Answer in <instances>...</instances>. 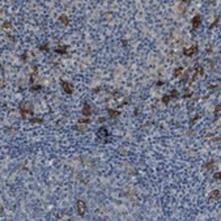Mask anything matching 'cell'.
<instances>
[{"mask_svg": "<svg viewBox=\"0 0 221 221\" xmlns=\"http://www.w3.org/2000/svg\"><path fill=\"white\" fill-rule=\"evenodd\" d=\"M188 4H190V2H186V3H183V2H182V3H181V7H179L181 13H184V12H186V9H187V8H186V5H188Z\"/></svg>", "mask_w": 221, "mask_h": 221, "instance_id": "obj_16", "label": "cell"}, {"mask_svg": "<svg viewBox=\"0 0 221 221\" xmlns=\"http://www.w3.org/2000/svg\"><path fill=\"white\" fill-rule=\"evenodd\" d=\"M59 21H60L64 26H68V25H69V19H68L65 15H60V16H59Z\"/></svg>", "mask_w": 221, "mask_h": 221, "instance_id": "obj_10", "label": "cell"}, {"mask_svg": "<svg viewBox=\"0 0 221 221\" xmlns=\"http://www.w3.org/2000/svg\"><path fill=\"white\" fill-rule=\"evenodd\" d=\"M97 122L102 123V122H105V118H98V119H97Z\"/></svg>", "mask_w": 221, "mask_h": 221, "instance_id": "obj_27", "label": "cell"}, {"mask_svg": "<svg viewBox=\"0 0 221 221\" xmlns=\"http://www.w3.org/2000/svg\"><path fill=\"white\" fill-rule=\"evenodd\" d=\"M60 84H62V89L64 90V93L67 94H72L73 93V85L67 81V80H60Z\"/></svg>", "mask_w": 221, "mask_h": 221, "instance_id": "obj_4", "label": "cell"}, {"mask_svg": "<svg viewBox=\"0 0 221 221\" xmlns=\"http://www.w3.org/2000/svg\"><path fill=\"white\" fill-rule=\"evenodd\" d=\"M88 123H90L89 119H79V124H88Z\"/></svg>", "mask_w": 221, "mask_h": 221, "instance_id": "obj_24", "label": "cell"}, {"mask_svg": "<svg viewBox=\"0 0 221 221\" xmlns=\"http://www.w3.org/2000/svg\"><path fill=\"white\" fill-rule=\"evenodd\" d=\"M198 76H204V68L203 67H200V65H198L196 67V69H195V73H194V76L191 77V80H190V85H192L194 84V81L196 80V77Z\"/></svg>", "mask_w": 221, "mask_h": 221, "instance_id": "obj_7", "label": "cell"}, {"mask_svg": "<svg viewBox=\"0 0 221 221\" xmlns=\"http://www.w3.org/2000/svg\"><path fill=\"white\" fill-rule=\"evenodd\" d=\"M76 209H77L79 216L82 217V216L85 214V212H86V204H85V201L81 200V199H79V200L76 201Z\"/></svg>", "mask_w": 221, "mask_h": 221, "instance_id": "obj_3", "label": "cell"}, {"mask_svg": "<svg viewBox=\"0 0 221 221\" xmlns=\"http://www.w3.org/2000/svg\"><path fill=\"white\" fill-rule=\"evenodd\" d=\"M191 24H192V30L199 29V28H200V25H201V16H200V15L194 16V17H192V20H191Z\"/></svg>", "mask_w": 221, "mask_h": 221, "instance_id": "obj_6", "label": "cell"}, {"mask_svg": "<svg viewBox=\"0 0 221 221\" xmlns=\"http://www.w3.org/2000/svg\"><path fill=\"white\" fill-rule=\"evenodd\" d=\"M220 177H221V175H220V173H218V171H217V173H214V174H213V178H214V179H217V181H218V179H220Z\"/></svg>", "mask_w": 221, "mask_h": 221, "instance_id": "obj_26", "label": "cell"}, {"mask_svg": "<svg viewBox=\"0 0 221 221\" xmlns=\"http://www.w3.org/2000/svg\"><path fill=\"white\" fill-rule=\"evenodd\" d=\"M75 130H77V131H80V132H86V131H88V127H86V126H81V124H79V126H76V127H75Z\"/></svg>", "mask_w": 221, "mask_h": 221, "instance_id": "obj_18", "label": "cell"}, {"mask_svg": "<svg viewBox=\"0 0 221 221\" xmlns=\"http://www.w3.org/2000/svg\"><path fill=\"white\" fill-rule=\"evenodd\" d=\"M11 28H12V22H11V21H5V22L3 24V29H4V30H9Z\"/></svg>", "mask_w": 221, "mask_h": 221, "instance_id": "obj_19", "label": "cell"}, {"mask_svg": "<svg viewBox=\"0 0 221 221\" xmlns=\"http://www.w3.org/2000/svg\"><path fill=\"white\" fill-rule=\"evenodd\" d=\"M41 89H42L41 85H32V86H30V90H32V92H37V90H41Z\"/></svg>", "mask_w": 221, "mask_h": 221, "instance_id": "obj_23", "label": "cell"}, {"mask_svg": "<svg viewBox=\"0 0 221 221\" xmlns=\"http://www.w3.org/2000/svg\"><path fill=\"white\" fill-rule=\"evenodd\" d=\"M196 51H198V43H194L191 47H188V49H184V50H183V55H184V56L191 58V56H192Z\"/></svg>", "mask_w": 221, "mask_h": 221, "instance_id": "obj_5", "label": "cell"}, {"mask_svg": "<svg viewBox=\"0 0 221 221\" xmlns=\"http://www.w3.org/2000/svg\"><path fill=\"white\" fill-rule=\"evenodd\" d=\"M216 162H217L216 160H211V161H209V162H207V164H205L203 168H204L205 170H211V169H212V168L216 165Z\"/></svg>", "mask_w": 221, "mask_h": 221, "instance_id": "obj_13", "label": "cell"}, {"mask_svg": "<svg viewBox=\"0 0 221 221\" xmlns=\"http://www.w3.org/2000/svg\"><path fill=\"white\" fill-rule=\"evenodd\" d=\"M19 110H20V114L22 118H26V115H33L34 114V107L32 102L28 101H21L19 105Z\"/></svg>", "mask_w": 221, "mask_h": 221, "instance_id": "obj_1", "label": "cell"}, {"mask_svg": "<svg viewBox=\"0 0 221 221\" xmlns=\"http://www.w3.org/2000/svg\"><path fill=\"white\" fill-rule=\"evenodd\" d=\"M81 113H82V115L84 117H86V118H89L90 115H92V106L88 103V102H84V106H82V110H81Z\"/></svg>", "mask_w": 221, "mask_h": 221, "instance_id": "obj_8", "label": "cell"}, {"mask_svg": "<svg viewBox=\"0 0 221 221\" xmlns=\"http://www.w3.org/2000/svg\"><path fill=\"white\" fill-rule=\"evenodd\" d=\"M29 122H30L32 124H35V123H42V122H43V119H42V118H32Z\"/></svg>", "mask_w": 221, "mask_h": 221, "instance_id": "obj_21", "label": "cell"}, {"mask_svg": "<svg viewBox=\"0 0 221 221\" xmlns=\"http://www.w3.org/2000/svg\"><path fill=\"white\" fill-rule=\"evenodd\" d=\"M181 73H183V68H182V67L175 68V71H174V77H175V79H178Z\"/></svg>", "mask_w": 221, "mask_h": 221, "instance_id": "obj_17", "label": "cell"}, {"mask_svg": "<svg viewBox=\"0 0 221 221\" xmlns=\"http://www.w3.org/2000/svg\"><path fill=\"white\" fill-rule=\"evenodd\" d=\"M218 21H220V17H216V20L209 25V29H214V26H217V24H218Z\"/></svg>", "mask_w": 221, "mask_h": 221, "instance_id": "obj_22", "label": "cell"}, {"mask_svg": "<svg viewBox=\"0 0 221 221\" xmlns=\"http://www.w3.org/2000/svg\"><path fill=\"white\" fill-rule=\"evenodd\" d=\"M175 97H178V90L177 89H173L169 94H165V95H162V98H161V101H162V103L164 105H168L173 98H175Z\"/></svg>", "mask_w": 221, "mask_h": 221, "instance_id": "obj_2", "label": "cell"}, {"mask_svg": "<svg viewBox=\"0 0 221 221\" xmlns=\"http://www.w3.org/2000/svg\"><path fill=\"white\" fill-rule=\"evenodd\" d=\"M32 68H33V73H32V76H30V80H29V82H30V84H33V82H34L35 75H37V72H38V69H37V65H35V64H33V65H32Z\"/></svg>", "mask_w": 221, "mask_h": 221, "instance_id": "obj_12", "label": "cell"}, {"mask_svg": "<svg viewBox=\"0 0 221 221\" xmlns=\"http://www.w3.org/2000/svg\"><path fill=\"white\" fill-rule=\"evenodd\" d=\"M107 114L110 118H118L121 115V111H118L115 109H107Z\"/></svg>", "mask_w": 221, "mask_h": 221, "instance_id": "obj_9", "label": "cell"}, {"mask_svg": "<svg viewBox=\"0 0 221 221\" xmlns=\"http://www.w3.org/2000/svg\"><path fill=\"white\" fill-rule=\"evenodd\" d=\"M67 49H68V46H60V47L55 49V52L56 54H67Z\"/></svg>", "mask_w": 221, "mask_h": 221, "instance_id": "obj_14", "label": "cell"}, {"mask_svg": "<svg viewBox=\"0 0 221 221\" xmlns=\"http://www.w3.org/2000/svg\"><path fill=\"white\" fill-rule=\"evenodd\" d=\"M39 50H41V51H49V50H50V45H49V43H43V45L39 46Z\"/></svg>", "mask_w": 221, "mask_h": 221, "instance_id": "obj_20", "label": "cell"}, {"mask_svg": "<svg viewBox=\"0 0 221 221\" xmlns=\"http://www.w3.org/2000/svg\"><path fill=\"white\" fill-rule=\"evenodd\" d=\"M98 135H99V136H106V138L110 136V134L107 132V130H106L105 127H101V128L98 130Z\"/></svg>", "mask_w": 221, "mask_h": 221, "instance_id": "obj_15", "label": "cell"}, {"mask_svg": "<svg viewBox=\"0 0 221 221\" xmlns=\"http://www.w3.org/2000/svg\"><path fill=\"white\" fill-rule=\"evenodd\" d=\"M220 198V190L217 188V190H213V191H211V194H209V196H208V199H218Z\"/></svg>", "mask_w": 221, "mask_h": 221, "instance_id": "obj_11", "label": "cell"}, {"mask_svg": "<svg viewBox=\"0 0 221 221\" xmlns=\"http://www.w3.org/2000/svg\"><path fill=\"white\" fill-rule=\"evenodd\" d=\"M220 109H221V105H220V103H217V106H216V109H214V114H216V115H218V114H220Z\"/></svg>", "mask_w": 221, "mask_h": 221, "instance_id": "obj_25", "label": "cell"}]
</instances>
